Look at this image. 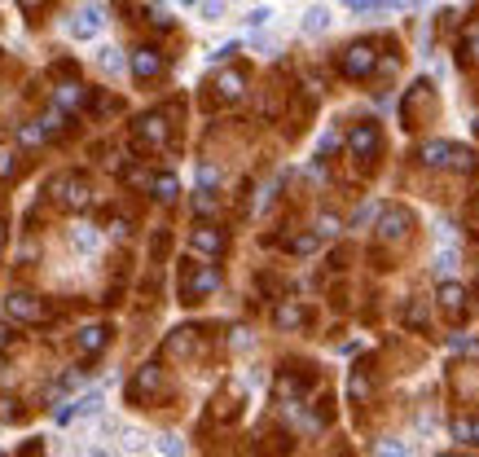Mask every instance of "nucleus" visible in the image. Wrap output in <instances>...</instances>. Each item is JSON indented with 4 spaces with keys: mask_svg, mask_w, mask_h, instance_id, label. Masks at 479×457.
<instances>
[{
    "mask_svg": "<svg viewBox=\"0 0 479 457\" xmlns=\"http://www.w3.org/2000/svg\"><path fill=\"white\" fill-rule=\"evenodd\" d=\"M189 242H194L198 251H207V255H220V251H224V233H220L215 224H198Z\"/></svg>",
    "mask_w": 479,
    "mask_h": 457,
    "instance_id": "nucleus-12",
    "label": "nucleus"
},
{
    "mask_svg": "<svg viewBox=\"0 0 479 457\" xmlns=\"http://www.w3.org/2000/svg\"><path fill=\"white\" fill-rule=\"evenodd\" d=\"M5 312H9V317H18V321H44V317H49L44 299H35V295H27V291L5 295Z\"/></svg>",
    "mask_w": 479,
    "mask_h": 457,
    "instance_id": "nucleus-3",
    "label": "nucleus"
},
{
    "mask_svg": "<svg viewBox=\"0 0 479 457\" xmlns=\"http://www.w3.org/2000/svg\"><path fill=\"white\" fill-rule=\"evenodd\" d=\"M53 189H57V202H62V207H70V211H84L92 202V194H88V185H84L79 176H57L53 180Z\"/></svg>",
    "mask_w": 479,
    "mask_h": 457,
    "instance_id": "nucleus-2",
    "label": "nucleus"
},
{
    "mask_svg": "<svg viewBox=\"0 0 479 457\" xmlns=\"http://www.w3.org/2000/svg\"><path fill=\"white\" fill-rule=\"evenodd\" d=\"M18 141H22L27 150H40L44 141H49V128H44V119H40V124H22V128H18Z\"/></svg>",
    "mask_w": 479,
    "mask_h": 457,
    "instance_id": "nucleus-17",
    "label": "nucleus"
},
{
    "mask_svg": "<svg viewBox=\"0 0 479 457\" xmlns=\"http://www.w3.org/2000/svg\"><path fill=\"white\" fill-rule=\"evenodd\" d=\"M101 27H106L101 5H84V9H75V18L66 22L70 40H92V35H101Z\"/></svg>",
    "mask_w": 479,
    "mask_h": 457,
    "instance_id": "nucleus-1",
    "label": "nucleus"
},
{
    "mask_svg": "<svg viewBox=\"0 0 479 457\" xmlns=\"http://www.w3.org/2000/svg\"><path fill=\"white\" fill-rule=\"evenodd\" d=\"M44 128H49V132H62L66 124H62V106H57V110H49V115H44Z\"/></svg>",
    "mask_w": 479,
    "mask_h": 457,
    "instance_id": "nucleus-37",
    "label": "nucleus"
},
{
    "mask_svg": "<svg viewBox=\"0 0 479 457\" xmlns=\"http://www.w3.org/2000/svg\"><path fill=\"white\" fill-rule=\"evenodd\" d=\"M194 211H198V215H211V211H215V198L207 194V185H202L198 194H194Z\"/></svg>",
    "mask_w": 479,
    "mask_h": 457,
    "instance_id": "nucleus-27",
    "label": "nucleus"
},
{
    "mask_svg": "<svg viewBox=\"0 0 479 457\" xmlns=\"http://www.w3.org/2000/svg\"><path fill=\"white\" fill-rule=\"evenodd\" d=\"M369 220H378V207H374V202H369V207H361V211L352 215V228H365Z\"/></svg>",
    "mask_w": 479,
    "mask_h": 457,
    "instance_id": "nucleus-33",
    "label": "nucleus"
},
{
    "mask_svg": "<svg viewBox=\"0 0 479 457\" xmlns=\"http://www.w3.org/2000/svg\"><path fill=\"white\" fill-rule=\"evenodd\" d=\"M137 141H141V146H150V150H163L167 146V119L163 115H146L137 124Z\"/></svg>",
    "mask_w": 479,
    "mask_h": 457,
    "instance_id": "nucleus-7",
    "label": "nucleus"
},
{
    "mask_svg": "<svg viewBox=\"0 0 479 457\" xmlns=\"http://www.w3.org/2000/svg\"><path fill=\"white\" fill-rule=\"evenodd\" d=\"M339 150V132H326V137H321V154H334Z\"/></svg>",
    "mask_w": 479,
    "mask_h": 457,
    "instance_id": "nucleus-40",
    "label": "nucleus"
},
{
    "mask_svg": "<svg viewBox=\"0 0 479 457\" xmlns=\"http://www.w3.org/2000/svg\"><path fill=\"white\" fill-rule=\"evenodd\" d=\"M18 5H22V9H35V5H44V0H18Z\"/></svg>",
    "mask_w": 479,
    "mask_h": 457,
    "instance_id": "nucleus-46",
    "label": "nucleus"
},
{
    "mask_svg": "<svg viewBox=\"0 0 479 457\" xmlns=\"http://www.w3.org/2000/svg\"><path fill=\"white\" fill-rule=\"evenodd\" d=\"M404 233H409V211H400V207L378 211V237L382 242H400Z\"/></svg>",
    "mask_w": 479,
    "mask_h": 457,
    "instance_id": "nucleus-5",
    "label": "nucleus"
},
{
    "mask_svg": "<svg viewBox=\"0 0 479 457\" xmlns=\"http://www.w3.org/2000/svg\"><path fill=\"white\" fill-rule=\"evenodd\" d=\"M18 418H22L18 396H0V422H18Z\"/></svg>",
    "mask_w": 479,
    "mask_h": 457,
    "instance_id": "nucleus-24",
    "label": "nucleus"
},
{
    "mask_svg": "<svg viewBox=\"0 0 479 457\" xmlns=\"http://www.w3.org/2000/svg\"><path fill=\"white\" fill-rule=\"evenodd\" d=\"M70 405H75V418H97L101 414V391H88V396H79V400H70Z\"/></svg>",
    "mask_w": 479,
    "mask_h": 457,
    "instance_id": "nucleus-20",
    "label": "nucleus"
},
{
    "mask_svg": "<svg viewBox=\"0 0 479 457\" xmlns=\"http://www.w3.org/2000/svg\"><path fill=\"white\" fill-rule=\"evenodd\" d=\"M440 304H444V312H453V317H458V312L466 308V291H462V286L458 282H444V286H440Z\"/></svg>",
    "mask_w": 479,
    "mask_h": 457,
    "instance_id": "nucleus-14",
    "label": "nucleus"
},
{
    "mask_svg": "<svg viewBox=\"0 0 479 457\" xmlns=\"http://www.w3.org/2000/svg\"><path fill=\"white\" fill-rule=\"evenodd\" d=\"M431 269H436V278H449V273L458 269V251H453V246H440L436 260H431Z\"/></svg>",
    "mask_w": 479,
    "mask_h": 457,
    "instance_id": "nucleus-21",
    "label": "nucleus"
},
{
    "mask_svg": "<svg viewBox=\"0 0 479 457\" xmlns=\"http://www.w3.org/2000/svg\"><path fill=\"white\" fill-rule=\"evenodd\" d=\"M106 339H110V330H106V326H84L75 334V347H79L84 356H97L101 347H106Z\"/></svg>",
    "mask_w": 479,
    "mask_h": 457,
    "instance_id": "nucleus-10",
    "label": "nucleus"
},
{
    "mask_svg": "<svg viewBox=\"0 0 479 457\" xmlns=\"http://www.w3.org/2000/svg\"><path fill=\"white\" fill-rule=\"evenodd\" d=\"M291 251H295V255H308V251H317V233H304V237H295V242H291Z\"/></svg>",
    "mask_w": 479,
    "mask_h": 457,
    "instance_id": "nucleus-32",
    "label": "nucleus"
},
{
    "mask_svg": "<svg viewBox=\"0 0 479 457\" xmlns=\"http://www.w3.org/2000/svg\"><path fill=\"white\" fill-rule=\"evenodd\" d=\"M70 242H75V251L92 255V251L101 246V237H97V228H92V224H75V228H70Z\"/></svg>",
    "mask_w": 479,
    "mask_h": 457,
    "instance_id": "nucleus-13",
    "label": "nucleus"
},
{
    "mask_svg": "<svg viewBox=\"0 0 479 457\" xmlns=\"http://www.w3.org/2000/svg\"><path fill=\"white\" fill-rule=\"evenodd\" d=\"M273 321H277L282 330H295V326H304V312H299V304H282L273 312Z\"/></svg>",
    "mask_w": 479,
    "mask_h": 457,
    "instance_id": "nucleus-22",
    "label": "nucleus"
},
{
    "mask_svg": "<svg viewBox=\"0 0 479 457\" xmlns=\"http://www.w3.org/2000/svg\"><path fill=\"white\" fill-rule=\"evenodd\" d=\"M97 62H101V70H106V75H119V70H124V53H119V49H101V57H97Z\"/></svg>",
    "mask_w": 479,
    "mask_h": 457,
    "instance_id": "nucleus-25",
    "label": "nucleus"
},
{
    "mask_svg": "<svg viewBox=\"0 0 479 457\" xmlns=\"http://www.w3.org/2000/svg\"><path fill=\"white\" fill-rule=\"evenodd\" d=\"M215 286H220V278H215L211 264H194V269H189V286H185V295H189V299H202V295H211Z\"/></svg>",
    "mask_w": 479,
    "mask_h": 457,
    "instance_id": "nucleus-8",
    "label": "nucleus"
},
{
    "mask_svg": "<svg viewBox=\"0 0 479 457\" xmlns=\"http://www.w3.org/2000/svg\"><path fill=\"white\" fill-rule=\"evenodd\" d=\"M334 233H339V215L321 211V220H317V237H334Z\"/></svg>",
    "mask_w": 479,
    "mask_h": 457,
    "instance_id": "nucleus-26",
    "label": "nucleus"
},
{
    "mask_svg": "<svg viewBox=\"0 0 479 457\" xmlns=\"http://www.w3.org/2000/svg\"><path fill=\"white\" fill-rule=\"evenodd\" d=\"M268 18H273V9H264V5H260V9H251V14H246V27H268Z\"/></svg>",
    "mask_w": 479,
    "mask_h": 457,
    "instance_id": "nucleus-30",
    "label": "nucleus"
},
{
    "mask_svg": "<svg viewBox=\"0 0 479 457\" xmlns=\"http://www.w3.org/2000/svg\"><path fill=\"white\" fill-rule=\"evenodd\" d=\"M14 172H18V159H14V154H9L5 146H0V180H9Z\"/></svg>",
    "mask_w": 479,
    "mask_h": 457,
    "instance_id": "nucleus-29",
    "label": "nucleus"
},
{
    "mask_svg": "<svg viewBox=\"0 0 479 457\" xmlns=\"http://www.w3.org/2000/svg\"><path fill=\"white\" fill-rule=\"evenodd\" d=\"M382 5H387V0H347V9H356V14H374Z\"/></svg>",
    "mask_w": 479,
    "mask_h": 457,
    "instance_id": "nucleus-35",
    "label": "nucleus"
},
{
    "mask_svg": "<svg viewBox=\"0 0 479 457\" xmlns=\"http://www.w3.org/2000/svg\"><path fill=\"white\" fill-rule=\"evenodd\" d=\"M387 5H391V9H413L418 0H387Z\"/></svg>",
    "mask_w": 479,
    "mask_h": 457,
    "instance_id": "nucleus-44",
    "label": "nucleus"
},
{
    "mask_svg": "<svg viewBox=\"0 0 479 457\" xmlns=\"http://www.w3.org/2000/svg\"><path fill=\"white\" fill-rule=\"evenodd\" d=\"M202 18H207V22H220V18H224V5H220V0H202Z\"/></svg>",
    "mask_w": 479,
    "mask_h": 457,
    "instance_id": "nucleus-34",
    "label": "nucleus"
},
{
    "mask_svg": "<svg viewBox=\"0 0 479 457\" xmlns=\"http://www.w3.org/2000/svg\"><path fill=\"white\" fill-rule=\"evenodd\" d=\"M404 321H409L413 330H422V326H427V308H422V304H409V312H404Z\"/></svg>",
    "mask_w": 479,
    "mask_h": 457,
    "instance_id": "nucleus-31",
    "label": "nucleus"
},
{
    "mask_svg": "<svg viewBox=\"0 0 479 457\" xmlns=\"http://www.w3.org/2000/svg\"><path fill=\"white\" fill-rule=\"evenodd\" d=\"M14 339H18V330L9 326L5 317H0V347H14Z\"/></svg>",
    "mask_w": 479,
    "mask_h": 457,
    "instance_id": "nucleus-36",
    "label": "nucleus"
},
{
    "mask_svg": "<svg viewBox=\"0 0 479 457\" xmlns=\"http://www.w3.org/2000/svg\"><path fill=\"white\" fill-rule=\"evenodd\" d=\"M378 146H382V137H378L374 124H356L352 132H347V150H352L356 159H374Z\"/></svg>",
    "mask_w": 479,
    "mask_h": 457,
    "instance_id": "nucleus-4",
    "label": "nucleus"
},
{
    "mask_svg": "<svg viewBox=\"0 0 479 457\" xmlns=\"http://www.w3.org/2000/svg\"><path fill=\"white\" fill-rule=\"evenodd\" d=\"M106 228H110V237H119V242H124V237H133V220H124V215H115Z\"/></svg>",
    "mask_w": 479,
    "mask_h": 457,
    "instance_id": "nucleus-28",
    "label": "nucleus"
},
{
    "mask_svg": "<svg viewBox=\"0 0 479 457\" xmlns=\"http://www.w3.org/2000/svg\"><path fill=\"white\" fill-rule=\"evenodd\" d=\"M475 444H479V422H475Z\"/></svg>",
    "mask_w": 479,
    "mask_h": 457,
    "instance_id": "nucleus-48",
    "label": "nucleus"
},
{
    "mask_svg": "<svg viewBox=\"0 0 479 457\" xmlns=\"http://www.w3.org/2000/svg\"><path fill=\"white\" fill-rule=\"evenodd\" d=\"M326 27H330V9H326V5H313V9L304 14V31H308V35H321Z\"/></svg>",
    "mask_w": 479,
    "mask_h": 457,
    "instance_id": "nucleus-19",
    "label": "nucleus"
},
{
    "mask_svg": "<svg viewBox=\"0 0 479 457\" xmlns=\"http://www.w3.org/2000/svg\"><path fill=\"white\" fill-rule=\"evenodd\" d=\"M215 88H220V97H242V88H246V79H242V70H224L220 79H215Z\"/></svg>",
    "mask_w": 479,
    "mask_h": 457,
    "instance_id": "nucleus-18",
    "label": "nucleus"
},
{
    "mask_svg": "<svg viewBox=\"0 0 479 457\" xmlns=\"http://www.w3.org/2000/svg\"><path fill=\"white\" fill-rule=\"evenodd\" d=\"M453 154H458L453 141H427L422 146V163L427 167H453Z\"/></svg>",
    "mask_w": 479,
    "mask_h": 457,
    "instance_id": "nucleus-11",
    "label": "nucleus"
},
{
    "mask_svg": "<svg viewBox=\"0 0 479 457\" xmlns=\"http://www.w3.org/2000/svg\"><path fill=\"white\" fill-rule=\"evenodd\" d=\"M352 396H369V382L361 374H352Z\"/></svg>",
    "mask_w": 479,
    "mask_h": 457,
    "instance_id": "nucleus-43",
    "label": "nucleus"
},
{
    "mask_svg": "<svg viewBox=\"0 0 479 457\" xmlns=\"http://www.w3.org/2000/svg\"><path fill=\"white\" fill-rule=\"evenodd\" d=\"M369 70H374V49H369V44H352V49L343 53V75L347 79H365Z\"/></svg>",
    "mask_w": 479,
    "mask_h": 457,
    "instance_id": "nucleus-6",
    "label": "nucleus"
},
{
    "mask_svg": "<svg viewBox=\"0 0 479 457\" xmlns=\"http://www.w3.org/2000/svg\"><path fill=\"white\" fill-rule=\"evenodd\" d=\"M159 453H185V444L176 440V436H163V440H159Z\"/></svg>",
    "mask_w": 479,
    "mask_h": 457,
    "instance_id": "nucleus-38",
    "label": "nucleus"
},
{
    "mask_svg": "<svg viewBox=\"0 0 479 457\" xmlns=\"http://www.w3.org/2000/svg\"><path fill=\"white\" fill-rule=\"evenodd\" d=\"M141 391H159V369L154 365H146L137 374V382H133V396H141Z\"/></svg>",
    "mask_w": 479,
    "mask_h": 457,
    "instance_id": "nucleus-23",
    "label": "nucleus"
},
{
    "mask_svg": "<svg viewBox=\"0 0 479 457\" xmlns=\"http://www.w3.org/2000/svg\"><path fill=\"white\" fill-rule=\"evenodd\" d=\"M185 5H198V0H185Z\"/></svg>",
    "mask_w": 479,
    "mask_h": 457,
    "instance_id": "nucleus-49",
    "label": "nucleus"
},
{
    "mask_svg": "<svg viewBox=\"0 0 479 457\" xmlns=\"http://www.w3.org/2000/svg\"><path fill=\"white\" fill-rule=\"evenodd\" d=\"M453 436L458 440H475V422H453Z\"/></svg>",
    "mask_w": 479,
    "mask_h": 457,
    "instance_id": "nucleus-39",
    "label": "nucleus"
},
{
    "mask_svg": "<svg viewBox=\"0 0 479 457\" xmlns=\"http://www.w3.org/2000/svg\"><path fill=\"white\" fill-rule=\"evenodd\" d=\"M84 382V369H70V374H62V387H79Z\"/></svg>",
    "mask_w": 479,
    "mask_h": 457,
    "instance_id": "nucleus-42",
    "label": "nucleus"
},
{
    "mask_svg": "<svg viewBox=\"0 0 479 457\" xmlns=\"http://www.w3.org/2000/svg\"><path fill=\"white\" fill-rule=\"evenodd\" d=\"M150 189H154V198H159V202H172L176 194H181V180H176L172 172H159V176L150 180Z\"/></svg>",
    "mask_w": 479,
    "mask_h": 457,
    "instance_id": "nucleus-15",
    "label": "nucleus"
},
{
    "mask_svg": "<svg viewBox=\"0 0 479 457\" xmlns=\"http://www.w3.org/2000/svg\"><path fill=\"white\" fill-rule=\"evenodd\" d=\"M53 101L62 106V110H79V106H84V88H79V84H57Z\"/></svg>",
    "mask_w": 479,
    "mask_h": 457,
    "instance_id": "nucleus-16",
    "label": "nucleus"
},
{
    "mask_svg": "<svg viewBox=\"0 0 479 457\" xmlns=\"http://www.w3.org/2000/svg\"><path fill=\"white\" fill-rule=\"evenodd\" d=\"M5 242H9V228H5V220H0V251H5Z\"/></svg>",
    "mask_w": 479,
    "mask_h": 457,
    "instance_id": "nucleus-45",
    "label": "nucleus"
},
{
    "mask_svg": "<svg viewBox=\"0 0 479 457\" xmlns=\"http://www.w3.org/2000/svg\"><path fill=\"white\" fill-rule=\"evenodd\" d=\"M5 369H9V365H5V356H0V378H5Z\"/></svg>",
    "mask_w": 479,
    "mask_h": 457,
    "instance_id": "nucleus-47",
    "label": "nucleus"
},
{
    "mask_svg": "<svg viewBox=\"0 0 479 457\" xmlns=\"http://www.w3.org/2000/svg\"><path fill=\"white\" fill-rule=\"evenodd\" d=\"M133 75H137V79H154V75H163V57H159V49H137V53H133Z\"/></svg>",
    "mask_w": 479,
    "mask_h": 457,
    "instance_id": "nucleus-9",
    "label": "nucleus"
},
{
    "mask_svg": "<svg viewBox=\"0 0 479 457\" xmlns=\"http://www.w3.org/2000/svg\"><path fill=\"white\" fill-rule=\"evenodd\" d=\"M233 53H237V44H224V49H215V53H211V62H229Z\"/></svg>",
    "mask_w": 479,
    "mask_h": 457,
    "instance_id": "nucleus-41",
    "label": "nucleus"
}]
</instances>
